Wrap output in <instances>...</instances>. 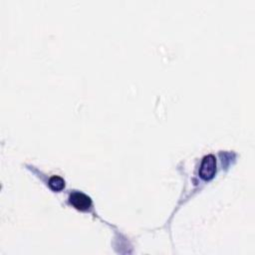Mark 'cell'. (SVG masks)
<instances>
[{"mask_svg":"<svg viewBox=\"0 0 255 255\" xmlns=\"http://www.w3.org/2000/svg\"><path fill=\"white\" fill-rule=\"evenodd\" d=\"M65 186V181L62 177L58 176V175H54L52 176L50 179H49V187L55 191V192H58V191H61Z\"/></svg>","mask_w":255,"mask_h":255,"instance_id":"cell-3","label":"cell"},{"mask_svg":"<svg viewBox=\"0 0 255 255\" xmlns=\"http://www.w3.org/2000/svg\"><path fill=\"white\" fill-rule=\"evenodd\" d=\"M216 171V161L212 155H208L203 158L200 169L199 175L204 180H209L213 177Z\"/></svg>","mask_w":255,"mask_h":255,"instance_id":"cell-1","label":"cell"},{"mask_svg":"<svg viewBox=\"0 0 255 255\" xmlns=\"http://www.w3.org/2000/svg\"><path fill=\"white\" fill-rule=\"evenodd\" d=\"M70 202L79 210H87L91 204V198L82 193H74L70 196Z\"/></svg>","mask_w":255,"mask_h":255,"instance_id":"cell-2","label":"cell"}]
</instances>
